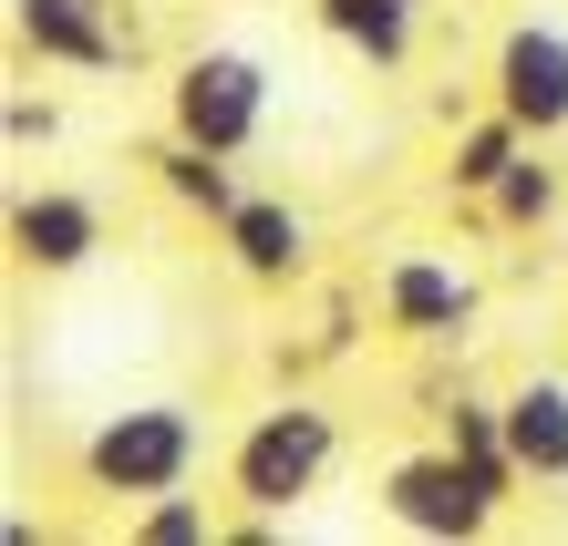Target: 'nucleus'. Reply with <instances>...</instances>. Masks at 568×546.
Wrapping results in <instances>:
<instances>
[{"mask_svg":"<svg viewBox=\"0 0 568 546\" xmlns=\"http://www.w3.org/2000/svg\"><path fill=\"white\" fill-rule=\"evenodd\" d=\"M104 248V207H93L83 186H31L11 196V258L31 279H73V268Z\"/></svg>","mask_w":568,"mask_h":546,"instance_id":"7","label":"nucleus"},{"mask_svg":"<svg viewBox=\"0 0 568 546\" xmlns=\"http://www.w3.org/2000/svg\"><path fill=\"white\" fill-rule=\"evenodd\" d=\"M496 505H507V495H496L455 443H424V454H393L383 464V516L404 526V536H424V546H476L496 526Z\"/></svg>","mask_w":568,"mask_h":546,"instance_id":"4","label":"nucleus"},{"mask_svg":"<svg viewBox=\"0 0 568 546\" xmlns=\"http://www.w3.org/2000/svg\"><path fill=\"white\" fill-rule=\"evenodd\" d=\"M196 454H207V433H196L186 402H124V413H104L83 433V485L93 495H176Z\"/></svg>","mask_w":568,"mask_h":546,"instance_id":"2","label":"nucleus"},{"mask_svg":"<svg viewBox=\"0 0 568 546\" xmlns=\"http://www.w3.org/2000/svg\"><path fill=\"white\" fill-rule=\"evenodd\" d=\"M217 248H227V268H239L248 289L311 279V217H300L290 196H239V207L217 217Z\"/></svg>","mask_w":568,"mask_h":546,"instance_id":"8","label":"nucleus"},{"mask_svg":"<svg viewBox=\"0 0 568 546\" xmlns=\"http://www.w3.org/2000/svg\"><path fill=\"white\" fill-rule=\"evenodd\" d=\"M486 104H507L527 134H568V31L558 21H507L486 62Z\"/></svg>","mask_w":568,"mask_h":546,"instance_id":"6","label":"nucleus"},{"mask_svg":"<svg viewBox=\"0 0 568 546\" xmlns=\"http://www.w3.org/2000/svg\"><path fill=\"white\" fill-rule=\"evenodd\" d=\"M342 464V413L311 392L248 413V433L227 443V495L258 505V516H300V495H321V474Z\"/></svg>","mask_w":568,"mask_h":546,"instance_id":"1","label":"nucleus"},{"mask_svg":"<svg viewBox=\"0 0 568 546\" xmlns=\"http://www.w3.org/2000/svg\"><path fill=\"white\" fill-rule=\"evenodd\" d=\"M11 31L21 52L62 62V73H114L124 62V31L104 21V0H11Z\"/></svg>","mask_w":568,"mask_h":546,"instance_id":"9","label":"nucleus"},{"mask_svg":"<svg viewBox=\"0 0 568 546\" xmlns=\"http://www.w3.org/2000/svg\"><path fill=\"white\" fill-rule=\"evenodd\" d=\"M145 165H155V186L176 196V207H196L207 227H217V217H227V207L248 196L239 176H227V155H217V145H186V134H165V145H155Z\"/></svg>","mask_w":568,"mask_h":546,"instance_id":"13","label":"nucleus"},{"mask_svg":"<svg viewBox=\"0 0 568 546\" xmlns=\"http://www.w3.org/2000/svg\"><path fill=\"white\" fill-rule=\"evenodd\" d=\"M527 145H538V134H527L507 104H486L476 124H455V155H445V186L465 196V207H486V196H496V176H507V165L527 155Z\"/></svg>","mask_w":568,"mask_h":546,"instance_id":"12","label":"nucleus"},{"mask_svg":"<svg viewBox=\"0 0 568 546\" xmlns=\"http://www.w3.org/2000/svg\"><path fill=\"white\" fill-rule=\"evenodd\" d=\"M258 124H270V62H258V52L207 42V52L176 62V83H165V134L217 145V155H248Z\"/></svg>","mask_w":568,"mask_h":546,"instance_id":"3","label":"nucleus"},{"mask_svg":"<svg viewBox=\"0 0 568 546\" xmlns=\"http://www.w3.org/2000/svg\"><path fill=\"white\" fill-rule=\"evenodd\" d=\"M558 196H568V186H558V165H548L538 145H527V155L507 165V176H496L486 217H496V227H548V217H558Z\"/></svg>","mask_w":568,"mask_h":546,"instance_id":"15","label":"nucleus"},{"mask_svg":"<svg viewBox=\"0 0 568 546\" xmlns=\"http://www.w3.org/2000/svg\"><path fill=\"white\" fill-rule=\"evenodd\" d=\"M217 536H227V526H217V516H207V505H196L186 485L135 505V546H217Z\"/></svg>","mask_w":568,"mask_h":546,"instance_id":"16","label":"nucleus"},{"mask_svg":"<svg viewBox=\"0 0 568 546\" xmlns=\"http://www.w3.org/2000/svg\"><path fill=\"white\" fill-rule=\"evenodd\" d=\"M507 443H517L527 485H568V382L558 371H527L507 392Z\"/></svg>","mask_w":568,"mask_h":546,"instance_id":"10","label":"nucleus"},{"mask_svg":"<svg viewBox=\"0 0 568 546\" xmlns=\"http://www.w3.org/2000/svg\"><path fill=\"white\" fill-rule=\"evenodd\" d=\"M445 443H455V454L486 474L496 495H517V485H527V474H517V443H507V402H486V392H455V402H445Z\"/></svg>","mask_w":568,"mask_h":546,"instance_id":"14","label":"nucleus"},{"mask_svg":"<svg viewBox=\"0 0 568 546\" xmlns=\"http://www.w3.org/2000/svg\"><path fill=\"white\" fill-rule=\"evenodd\" d=\"M373 310H383V330H393V340H414V351H445V340L476 330V279H465L455 258L404 248V258H383Z\"/></svg>","mask_w":568,"mask_h":546,"instance_id":"5","label":"nucleus"},{"mask_svg":"<svg viewBox=\"0 0 568 546\" xmlns=\"http://www.w3.org/2000/svg\"><path fill=\"white\" fill-rule=\"evenodd\" d=\"M0 134H11V145H52V134H62V114H52V104H31V93H11Z\"/></svg>","mask_w":568,"mask_h":546,"instance_id":"17","label":"nucleus"},{"mask_svg":"<svg viewBox=\"0 0 568 546\" xmlns=\"http://www.w3.org/2000/svg\"><path fill=\"white\" fill-rule=\"evenodd\" d=\"M414 11H424V0H311V21L342 52H362L373 73H404V62H414Z\"/></svg>","mask_w":568,"mask_h":546,"instance_id":"11","label":"nucleus"}]
</instances>
